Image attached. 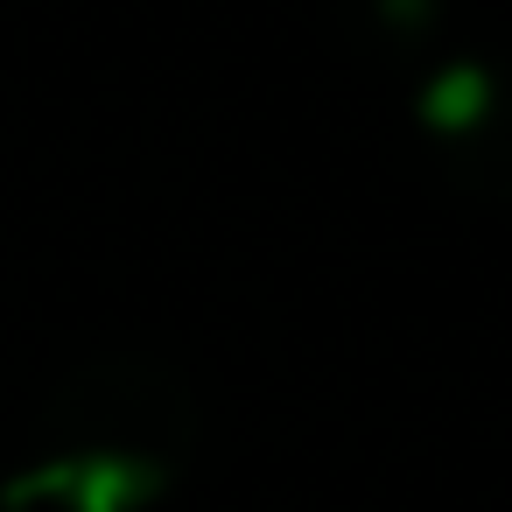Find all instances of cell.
Returning a JSON list of instances; mask_svg holds the SVG:
<instances>
[{
  "label": "cell",
  "instance_id": "6da1fadb",
  "mask_svg": "<svg viewBox=\"0 0 512 512\" xmlns=\"http://www.w3.org/2000/svg\"><path fill=\"white\" fill-rule=\"evenodd\" d=\"M155 484H162V470L141 456H78V463H50V470L8 484V505H22L29 491H71L78 512H120L134 498H148Z\"/></svg>",
  "mask_w": 512,
  "mask_h": 512
},
{
  "label": "cell",
  "instance_id": "7a4b0ae2",
  "mask_svg": "<svg viewBox=\"0 0 512 512\" xmlns=\"http://www.w3.org/2000/svg\"><path fill=\"white\" fill-rule=\"evenodd\" d=\"M421 113H428L435 127H463V120H477V113H484V71H470V64H449V71L428 85Z\"/></svg>",
  "mask_w": 512,
  "mask_h": 512
}]
</instances>
